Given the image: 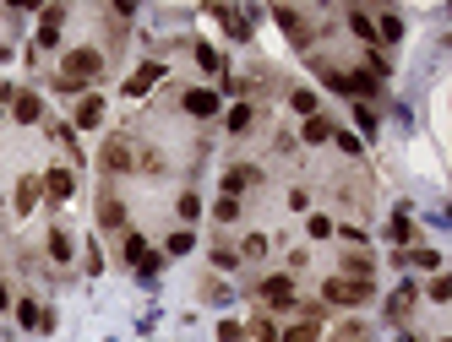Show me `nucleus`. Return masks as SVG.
I'll return each mask as SVG.
<instances>
[{
    "instance_id": "obj_1",
    "label": "nucleus",
    "mask_w": 452,
    "mask_h": 342,
    "mask_svg": "<svg viewBox=\"0 0 452 342\" xmlns=\"http://www.w3.org/2000/svg\"><path fill=\"white\" fill-rule=\"evenodd\" d=\"M98 71H104V55H98V49H71L66 66H60V87H82V82H93Z\"/></svg>"
},
{
    "instance_id": "obj_2",
    "label": "nucleus",
    "mask_w": 452,
    "mask_h": 342,
    "mask_svg": "<svg viewBox=\"0 0 452 342\" xmlns=\"http://www.w3.org/2000/svg\"><path fill=\"white\" fill-rule=\"evenodd\" d=\"M371 293V282H360V277H327V299L332 304H360Z\"/></svg>"
},
{
    "instance_id": "obj_3",
    "label": "nucleus",
    "mask_w": 452,
    "mask_h": 342,
    "mask_svg": "<svg viewBox=\"0 0 452 342\" xmlns=\"http://www.w3.org/2000/svg\"><path fill=\"white\" fill-rule=\"evenodd\" d=\"M327 87H332V93H349V98H365V93H376V76H360V71H338V76H327Z\"/></svg>"
},
{
    "instance_id": "obj_4",
    "label": "nucleus",
    "mask_w": 452,
    "mask_h": 342,
    "mask_svg": "<svg viewBox=\"0 0 452 342\" xmlns=\"http://www.w3.org/2000/svg\"><path fill=\"white\" fill-rule=\"evenodd\" d=\"M262 299H267V304H273V310H289V304H295V277H267V282H262Z\"/></svg>"
},
{
    "instance_id": "obj_5",
    "label": "nucleus",
    "mask_w": 452,
    "mask_h": 342,
    "mask_svg": "<svg viewBox=\"0 0 452 342\" xmlns=\"http://www.w3.org/2000/svg\"><path fill=\"white\" fill-rule=\"evenodd\" d=\"M126 261H131L137 272H152V267H158V256L148 250V239H142V234H131V239H126Z\"/></svg>"
},
{
    "instance_id": "obj_6",
    "label": "nucleus",
    "mask_w": 452,
    "mask_h": 342,
    "mask_svg": "<svg viewBox=\"0 0 452 342\" xmlns=\"http://www.w3.org/2000/svg\"><path fill=\"white\" fill-rule=\"evenodd\" d=\"M71 169H49V174H44V196H49V201H66V196H71Z\"/></svg>"
},
{
    "instance_id": "obj_7",
    "label": "nucleus",
    "mask_w": 452,
    "mask_h": 342,
    "mask_svg": "<svg viewBox=\"0 0 452 342\" xmlns=\"http://www.w3.org/2000/svg\"><path fill=\"white\" fill-rule=\"evenodd\" d=\"M185 109L207 120V114H218V93H207V87H191V93H185Z\"/></svg>"
},
{
    "instance_id": "obj_8",
    "label": "nucleus",
    "mask_w": 452,
    "mask_h": 342,
    "mask_svg": "<svg viewBox=\"0 0 452 342\" xmlns=\"http://www.w3.org/2000/svg\"><path fill=\"white\" fill-rule=\"evenodd\" d=\"M414 299H420V288H414V282H398V293H392V304H387V315H392V321H403V315L414 310Z\"/></svg>"
},
{
    "instance_id": "obj_9",
    "label": "nucleus",
    "mask_w": 452,
    "mask_h": 342,
    "mask_svg": "<svg viewBox=\"0 0 452 342\" xmlns=\"http://www.w3.org/2000/svg\"><path fill=\"white\" fill-rule=\"evenodd\" d=\"M158 76H163V66H158V60H148V66H142L137 76H131V82H126V98H142V93H148Z\"/></svg>"
},
{
    "instance_id": "obj_10",
    "label": "nucleus",
    "mask_w": 452,
    "mask_h": 342,
    "mask_svg": "<svg viewBox=\"0 0 452 342\" xmlns=\"http://www.w3.org/2000/svg\"><path fill=\"white\" fill-rule=\"evenodd\" d=\"M11 109H16V120H22V125H33V120L44 114V103H38L33 93H11Z\"/></svg>"
},
{
    "instance_id": "obj_11",
    "label": "nucleus",
    "mask_w": 452,
    "mask_h": 342,
    "mask_svg": "<svg viewBox=\"0 0 452 342\" xmlns=\"http://www.w3.org/2000/svg\"><path fill=\"white\" fill-rule=\"evenodd\" d=\"M98 120H104V98H82V103H76V125H82V131H93Z\"/></svg>"
},
{
    "instance_id": "obj_12",
    "label": "nucleus",
    "mask_w": 452,
    "mask_h": 342,
    "mask_svg": "<svg viewBox=\"0 0 452 342\" xmlns=\"http://www.w3.org/2000/svg\"><path fill=\"white\" fill-rule=\"evenodd\" d=\"M104 169H115V174H120V169H131V147H126L120 136L104 147Z\"/></svg>"
},
{
    "instance_id": "obj_13",
    "label": "nucleus",
    "mask_w": 452,
    "mask_h": 342,
    "mask_svg": "<svg viewBox=\"0 0 452 342\" xmlns=\"http://www.w3.org/2000/svg\"><path fill=\"white\" fill-rule=\"evenodd\" d=\"M218 22H224L234 38H251V16H245V11H224V5H218Z\"/></svg>"
},
{
    "instance_id": "obj_14",
    "label": "nucleus",
    "mask_w": 452,
    "mask_h": 342,
    "mask_svg": "<svg viewBox=\"0 0 452 342\" xmlns=\"http://www.w3.org/2000/svg\"><path fill=\"white\" fill-rule=\"evenodd\" d=\"M55 38H60V11H44V16H38V44L49 49Z\"/></svg>"
},
{
    "instance_id": "obj_15",
    "label": "nucleus",
    "mask_w": 452,
    "mask_h": 342,
    "mask_svg": "<svg viewBox=\"0 0 452 342\" xmlns=\"http://www.w3.org/2000/svg\"><path fill=\"white\" fill-rule=\"evenodd\" d=\"M163 250H169V256H191V250H196V234H185V228H180V234H169V245H163Z\"/></svg>"
},
{
    "instance_id": "obj_16",
    "label": "nucleus",
    "mask_w": 452,
    "mask_h": 342,
    "mask_svg": "<svg viewBox=\"0 0 452 342\" xmlns=\"http://www.w3.org/2000/svg\"><path fill=\"white\" fill-rule=\"evenodd\" d=\"M349 27H354V38H365V44L376 38V27H371V16H365V11H349Z\"/></svg>"
},
{
    "instance_id": "obj_17",
    "label": "nucleus",
    "mask_w": 452,
    "mask_h": 342,
    "mask_svg": "<svg viewBox=\"0 0 452 342\" xmlns=\"http://www.w3.org/2000/svg\"><path fill=\"white\" fill-rule=\"evenodd\" d=\"M251 120H256L251 103H234V109H229V131H251Z\"/></svg>"
},
{
    "instance_id": "obj_18",
    "label": "nucleus",
    "mask_w": 452,
    "mask_h": 342,
    "mask_svg": "<svg viewBox=\"0 0 452 342\" xmlns=\"http://www.w3.org/2000/svg\"><path fill=\"white\" fill-rule=\"evenodd\" d=\"M49 256H55V261H71V239H66V228L49 234Z\"/></svg>"
},
{
    "instance_id": "obj_19",
    "label": "nucleus",
    "mask_w": 452,
    "mask_h": 342,
    "mask_svg": "<svg viewBox=\"0 0 452 342\" xmlns=\"http://www.w3.org/2000/svg\"><path fill=\"white\" fill-rule=\"evenodd\" d=\"M16 321H22V326H44V310H38L33 299H22V304H16Z\"/></svg>"
},
{
    "instance_id": "obj_20",
    "label": "nucleus",
    "mask_w": 452,
    "mask_h": 342,
    "mask_svg": "<svg viewBox=\"0 0 452 342\" xmlns=\"http://www.w3.org/2000/svg\"><path fill=\"white\" fill-rule=\"evenodd\" d=\"M321 332H316V321H300V326H289L284 332V342H316Z\"/></svg>"
},
{
    "instance_id": "obj_21",
    "label": "nucleus",
    "mask_w": 452,
    "mask_h": 342,
    "mask_svg": "<svg viewBox=\"0 0 452 342\" xmlns=\"http://www.w3.org/2000/svg\"><path fill=\"white\" fill-rule=\"evenodd\" d=\"M33 201H38V180H22L16 185V212H27Z\"/></svg>"
},
{
    "instance_id": "obj_22",
    "label": "nucleus",
    "mask_w": 452,
    "mask_h": 342,
    "mask_svg": "<svg viewBox=\"0 0 452 342\" xmlns=\"http://www.w3.org/2000/svg\"><path fill=\"white\" fill-rule=\"evenodd\" d=\"M98 217H104V228H120V223H126V206H120V201H104V206H98Z\"/></svg>"
},
{
    "instance_id": "obj_23",
    "label": "nucleus",
    "mask_w": 452,
    "mask_h": 342,
    "mask_svg": "<svg viewBox=\"0 0 452 342\" xmlns=\"http://www.w3.org/2000/svg\"><path fill=\"white\" fill-rule=\"evenodd\" d=\"M305 141H327L332 136V125H327V120H316V114H310V120H305V131H300Z\"/></svg>"
},
{
    "instance_id": "obj_24",
    "label": "nucleus",
    "mask_w": 452,
    "mask_h": 342,
    "mask_svg": "<svg viewBox=\"0 0 452 342\" xmlns=\"http://www.w3.org/2000/svg\"><path fill=\"white\" fill-rule=\"evenodd\" d=\"M376 38H387V44H398V38H403V22H398V16H381Z\"/></svg>"
},
{
    "instance_id": "obj_25",
    "label": "nucleus",
    "mask_w": 452,
    "mask_h": 342,
    "mask_svg": "<svg viewBox=\"0 0 452 342\" xmlns=\"http://www.w3.org/2000/svg\"><path fill=\"white\" fill-rule=\"evenodd\" d=\"M213 212H218V223H234V217H240V201H234V196H218Z\"/></svg>"
},
{
    "instance_id": "obj_26",
    "label": "nucleus",
    "mask_w": 452,
    "mask_h": 342,
    "mask_svg": "<svg viewBox=\"0 0 452 342\" xmlns=\"http://www.w3.org/2000/svg\"><path fill=\"white\" fill-rule=\"evenodd\" d=\"M425 293H431V299H436V304H447V299H452V277H436V282H431V288H425Z\"/></svg>"
},
{
    "instance_id": "obj_27",
    "label": "nucleus",
    "mask_w": 452,
    "mask_h": 342,
    "mask_svg": "<svg viewBox=\"0 0 452 342\" xmlns=\"http://www.w3.org/2000/svg\"><path fill=\"white\" fill-rule=\"evenodd\" d=\"M295 109H300V114H316V93H310V87L295 93Z\"/></svg>"
},
{
    "instance_id": "obj_28",
    "label": "nucleus",
    "mask_w": 452,
    "mask_h": 342,
    "mask_svg": "<svg viewBox=\"0 0 452 342\" xmlns=\"http://www.w3.org/2000/svg\"><path fill=\"white\" fill-rule=\"evenodd\" d=\"M278 22H284V27H289V33L300 38V27H305V22H300V11H289V5H284V11H278Z\"/></svg>"
},
{
    "instance_id": "obj_29",
    "label": "nucleus",
    "mask_w": 452,
    "mask_h": 342,
    "mask_svg": "<svg viewBox=\"0 0 452 342\" xmlns=\"http://www.w3.org/2000/svg\"><path fill=\"white\" fill-rule=\"evenodd\" d=\"M245 180H251V174H240V169H234V174H224V196H240V185H245Z\"/></svg>"
},
{
    "instance_id": "obj_30",
    "label": "nucleus",
    "mask_w": 452,
    "mask_h": 342,
    "mask_svg": "<svg viewBox=\"0 0 452 342\" xmlns=\"http://www.w3.org/2000/svg\"><path fill=\"white\" fill-rule=\"evenodd\" d=\"M196 212H202V201H196V196H191V191H185V196H180V217H185V223H191V217H196Z\"/></svg>"
},
{
    "instance_id": "obj_31",
    "label": "nucleus",
    "mask_w": 452,
    "mask_h": 342,
    "mask_svg": "<svg viewBox=\"0 0 452 342\" xmlns=\"http://www.w3.org/2000/svg\"><path fill=\"white\" fill-rule=\"evenodd\" d=\"M251 342H278V332H273L267 321H256V326H251Z\"/></svg>"
},
{
    "instance_id": "obj_32",
    "label": "nucleus",
    "mask_w": 452,
    "mask_h": 342,
    "mask_svg": "<svg viewBox=\"0 0 452 342\" xmlns=\"http://www.w3.org/2000/svg\"><path fill=\"white\" fill-rule=\"evenodd\" d=\"M196 60H202V71H218V49H207V44H202V49H196Z\"/></svg>"
},
{
    "instance_id": "obj_33",
    "label": "nucleus",
    "mask_w": 452,
    "mask_h": 342,
    "mask_svg": "<svg viewBox=\"0 0 452 342\" xmlns=\"http://www.w3.org/2000/svg\"><path fill=\"white\" fill-rule=\"evenodd\" d=\"M5 304H11V288H5V282H0V310H5Z\"/></svg>"
}]
</instances>
